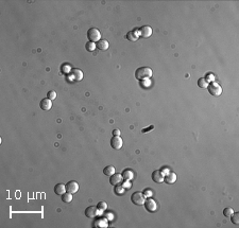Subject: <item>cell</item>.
Wrapping results in <instances>:
<instances>
[{"instance_id":"6da1fadb","label":"cell","mask_w":239,"mask_h":228,"mask_svg":"<svg viewBox=\"0 0 239 228\" xmlns=\"http://www.w3.org/2000/svg\"><path fill=\"white\" fill-rule=\"evenodd\" d=\"M152 77V69L149 67H140L135 71V77L139 81L147 80Z\"/></svg>"},{"instance_id":"7a4b0ae2","label":"cell","mask_w":239,"mask_h":228,"mask_svg":"<svg viewBox=\"0 0 239 228\" xmlns=\"http://www.w3.org/2000/svg\"><path fill=\"white\" fill-rule=\"evenodd\" d=\"M87 38L92 43H98L101 38V33L96 28H90L87 31Z\"/></svg>"},{"instance_id":"3957f363","label":"cell","mask_w":239,"mask_h":228,"mask_svg":"<svg viewBox=\"0 0 239 228\" xmlns=\"http://www.w3.org/2000/svg\"><path fill=\"white\" fill-rule=\"evenodd\" d=\"M131 201L133 202V204L137 206H141L145 204L146 202V196L140 192H134L131 196Z\"/></svg>"},{"instance_id":"277c9868","label":"cell","mask_w":239,"mask_h":228,"mask_svg":"<svg viewBox=\"0 0 239 228\" xmlns=\"http://www.w3.org/2000/svg\"><path fill=\"white\" fill-rule=\"evenodd\" d=\"M207 89H208V92L214 97H219L221 94H222V88L220 87V85H218L217 83H214V82L208 84Z\"/></svg>"},{"instance_id":"5b68a950","label":"cell","mask_w":239,"mask_h":228,"mask_svg":"<svg viewBox=\"0 0 239 228\" xmlns=\"http://www.w3.org/2000/svg\"><path fill=\"white\" fill-rule=\"evenodd\" d=\"M144 205H145L146 210L149 212H155L156 210H158V204H156V202L154 201L153 199H151V197L146 199V202Z\"/></svg>"},{"instance_id":"8992f818","label":"cell","mask_w":239,"mask_h":228,"mask_svg":"<svg viewBox=\"0 0 239 228\" xmlns=\"http://www.w3.org/2000/svg\"><path fill=\"white\" fill-rule=\"evenodd\" d=\"M122 145H123V141L122 139L120 138V136H114L111 140V145L113 149L115 150H120L122 148Z\"/></svg>"},{"instance_id":"52a82bcc","label":"cell","mask_w":239,"mask_h":228,"mask_svg":"<svg viewBox=\"0 0 239 228\" xmlns=\"http://www.w3.org/2000/svg\"><path fill=\"white\" fill-rule=\"evenodd\" d=\"M139 35L144 38H148L152 35V28L149 27V26H144L141 27L140 29H138Z\"/></svg>"},{"instance_id":"ba28073f","label":"cell","mask_w":239,"mask_h":228,"mask_svg":"<svg viewBox=\"0 0 239 228\" xmlns=\"http://www.w3.org/2000/svg\"><path fill=\"white\" fill-rule=\"evenodd\" d=\"M65 186H66V191H67V192H69V193H71V194H72V193L78 192V190H79L78 182H74V180H71V182H67Z\"/></svg>"},{"instance_id":"9c48e42d","label":"cell","mask_w":239,"mask_h":228,"mask_svg":"<svg viewBox=\"0 0 239 228\" xmlns=\"http://www.w3.org/2000/svg\"><path fill=\"white\" fill-rule=\"evenodd\" d=\"M164 177H165V174L163 173V171L161 170H156L152 173V179H153L154 182H158V184H161V182H164Z\"/></svg>"},{"instance_id":"30bf717a","label":"cell","mask_w":239,"mask_h":228,"mask_svg":"<svg viewBox=\"0 0 239 228\" xmlns=\"http://www.w3.org/2000/svg\"><path fill=\"white\" fill-rule=\"evenodd\" d=\"M122 175L121 174H113L109 178V184L112 186H117V185H122Z\"/></svg>"},{"instance_id":"8fae6325","label":"cell","mask_w":239,"mask_h":228,"mask_svg":"<svg viewBox=\"0 0 239 228\" xmlns=\"http://www.w3.org/2000/svg\"><path fill=\"white\" fill-rule=\"evenodd\" d=\"M40 106L43 111H49V109L52 107V100H50V99H48V98L43 99V100L40 101Z\"/></svg>"},{"instance_id":"7c38bea8","label":"cell","mask_w":239,"mask_h":228,"mask_svg":"<svg viewBox=\"0 0 239 228\" xmlns=\"http://www.w3.org/2000/svg\"><path fill=\"white\" fill-rule=\"evenodd\" d=\"M176 180V174L174 173V172H169V173H167L165 175V177H164V182H167V184L171 185V184H174Z\"/></svg>"},{"instance_id":"4fadbf2b","label":"cell","mask_w":239,"mask_h":228,"mask_svg":"<svg viewBox=\"0 0 239 228\" xmlns=\"http://www.w3.org/2000/svg\"><path fill=\"white\" fill-rule=\"evenodd\" d=\"M97 214H98V208L97 207H94V206H92V207H88L86 208L85 210V216H87V218H96Z\"/></svg>"},{"instance_id":"5bb4252c","label":"cell","mask_w":239,"mask_h":228,"mask_svg":"<svg viewBox=\"0 0 239 228\" xmlns=\"http://www.w3.org/2000/svg\"><path fill=\"white\" fill-rule=\"evenodd\" d=\"M138 37H139V32L137 29L132 30V31L128 32V34H126V39L131 40V42H136L138 39Z\"/></svg>"},{"instance_id":"9a60e30c","label":"cell","mask_w":239,"mask_h":228,"mask_svg":"<svg viewBox=\"0 0 239 228\" xmlns=\"http://www.w3.org/2000/svg\"><path fill=\"white\" fill-rule=\"evenodd\" d=\"M70 74H71L72 79H74V81H81V80L83 79V72H82L80 69H72L71 71H70Z\"/></svg>"},{"instance_id":"2e32d148","label":"cell","mask_w":239,"mask_h":228,"mask_svg":"<svg viewBox=\"0 0 239 228\" xmlns=\"http://www.w3.org/2000/svg\"><path fill=\"white\" fill-rule=\"evenodd\" d=\"M97 48L99 49V50L101 51H105L109 49V42H107L106 39H100L98 43L96 44Z\"/></svg>"},{"instance_id":"e0dca14e","label":"cell","mask_w":239,"mask_h":228,"mask_svg":"<svg viewBox=\"0 0 239 228\" xmlns=\"http://www.w3.org/2000/svg\"><path fill=\"white\" fill-rule=\"evenodd\" d=\"M54 192L57 195H63L66 192V186L63 184H57L54 186Z\"/></svg>"},{"instance_id":"ac0fdd59","label":"cell","mask_w":239,"mask_h":228,"mask_svg":"<svg viewBox=\"0 0 239 228\" xmlns=\"http://www.w3.org/2000/svg\"><path fill=\"white\" fill-rule=\"evenodd\" d=\"M121 175H122V178H123L124 180H130V179H132L133 178V172L131 171V170H129V169H126L124 170L123 172L121 173Z\"/></svg>"},{"instance_id":"d6986e66","label":"cell","mask_w":239,"mask_h":228,"mask_svg":"<svg viewBox=\"0 0 239 228\" xmlns=\"http://www.w3.org/2000/svg\"><path fill=\"white\" fill-rule=\"evenodd\" d=\"M103 174H105L106 176H112L113 174H115V168L113 165H106L103 169Z\"/></svg>"},{"instance_id":"ffe728a7","label":"cell","mask_w":239,"mask_h":228,"mask_svg":"<svg viewBox=\"0 0 239 228\" xmlns=\"http://www.w3.org/2000/svg\"><path fill=\"white\" fill-rule=\"evenodd\" d=\"M198 86H199L200 88H207L208 81L205 80V77H201V79L198 80Z\"/></svg>"},{"instance_id":"44dd1931","label":"cell","mask_w":239,"mask_h":228,"mask_svg":"<svg viewBox=\"0 0 239 228\" xmlns=\"http://www.w3.org/2000/svg\"><path fill=\"white\" fill-rule=\"evenodd\" d=\"M62 201L64 202V203H70V202L72 201V195L71 193L69 192H65L63 195H62Z\"/></svg>"},{"instance_id":"7402d4cb","label":"cell","mask_w":239,"mask_h":228,"mask_svg":"<svg viewBox=\"0 0 239 228\" xmlns=\"http://www.w3.org/2000/svg\"><path fill=\"white\" fill-rule=\"evenodd\" d=\"M85 48H86V50H87V51H89V52H92V51H94L95 49L97 48V46H96V44H95V43L88 42V43H86Z\"/></svg>"},{"instance_id":"603a6c76","label":"cell","mask_w":239,"mask_h":228,"mask_svg":"<svg viewBox=\"0 0 239 228\" xmlns=\"http://www.w3.org/2000/svg\"><path fill=\"white\" fill-rule=\"evenodd\" d=\"M230 218H231V221H232V223H233L234 225H238L239 224V213L234 212V213L232 214Z\"/></svg>"},{"instance_id":"cb8c5ba5","label":"cell","mask_w":239,"mask_h":228,"mask_svg":"<svg viewBox=\"0 0 239 228\" xmlns=\"http://www.w3.org/2000/svg\"><path fill=\"white\" fill-rule=\"evenodd\" d=\"M115 193L117 195H122L124 193V188L122 185H117L115 186Z\"/></svg>"},{"instance_id":"d4e9b609","label":"cell","mask_w":239,"mask_h":228,"mask_svg":"<svg viewBox=\"0 0 239 228\" xmlns=\"http://www.w3.org/2000/svg\"><path fill=\"white\" fill-rule=\"evenodd\" d=\"M95 226H99V227H106L107 226V223H106V220L105 219H100V220H98L96 222V224L94 223Z\"/></svg>"},{"instance_id":"484cf974","label":"cell","mask_w":239,"mask_h":228,"mask_svg":"<svg viewBox=\"0 0 239 228\" xmlns=\"http://www.w3.org/2000/svg\"><path fill=\"white\" fill-rule=\"evenodd\" d=\"M233 213H234V210H233V208H231V207H227L223 210V216H227V218H230Z\"/></svg>"},{"instance_id":"4316f807","label":"cell","mask_w":239,"mask_h":228,"mask_svg":"<svg viewBox=\"0 0 239 228\" xmlns=\"http://www.w3.org/2000/svg\"><path fill=\"white\" fill-rule=\"evenodd\" d=\"M97 208H98V210H100V211H104V210H106V208H107V204L105 203V202H100V203L97 205Z\"/></svg>"},{"instance_id":"83f0119b","label":"cell","mask_w":239,"mask_h":228,"mask_svg":"<svg viewBox=\"0 0 239 228\" xmlns=\"http://www.w3.org/2000/svg\"><path fill=\"white\" fill-rule=\"evenodd\" d=\"M47 98L50 99V100H54V99L57 98V92L53 91V90H50V91H48V94H47Z\"/></svg>"},{"instance_id":"f1b7e54d","label":"cell","mask_w":239,"mask_h":228,"mask_svg":"<svg viewBox=\"0 0 239 228\" xmlns=\"http://www.w3.org/2000/svg\"><path fill=\"white\" fill-rule=\"evenodd\" d=\"M62 70H63L64 73H68L70 71V66L68 65H63L62 66Z\"/></svg>"},{"instance_id":"f546056e","label":"cell","mask_w":239,"mask_h":228,"mask_svg":"<svg viewBox=\"0 0 239 228\" xmlns=\"http://www.w3.org/2000/svg\"><path fill=\"white\" fill-rule=\"evenodd\" d=\"M113 135H114V136H120V131L119 130H114L113 131Z\"/></svg>"},{"instance_id":"4dcf8cb0","label":"cell","mask_w":239,"mask_h":228,"mask_svg":"<svg viewBox=\"0 0 239 228\" xmlns=\"http://www.w3.org/2000/svg\"><path fill=\"white\" fill-rule=\"evenodd\" d=\"M151 194H152L151 190H146V191H145V194H144V195L146 196V195H151Z\"/></svg>"},{"instance_id":"1f68e13d","label":"cell","mask_w":239,"mask_h":228,"mask_svg":"<svg viewBox=\"0 0 239 228\" xmlns=\"http://www.w3.org/2000/svg\"><path fill=\"white\" fill-rule=\"evenodd\" d=\"M152 128H153V126H150V128H147V130H146V128H144V130L141 131V132H143V133H148V131L152 130Z\"/></svg>"}]
</instances>
